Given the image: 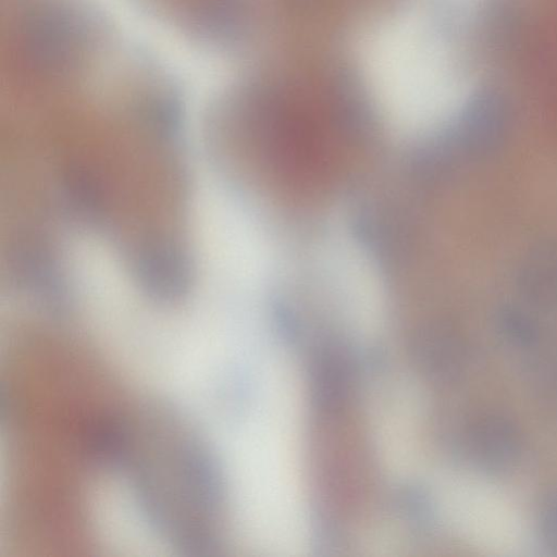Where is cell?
Segmentation results:
<instances>
[{"label": "cell", "instance_id": "4", "mask_svg": "<svg viewBox=\"0 0 557 557\" xmlns=\"http://www.w3.org/2000/svg\"><path fill=\"white\" fill-rule=\"evenodd\" d=\"M61 187L64 206L74 219L88 226L101 223V188L86 168L79 164L69 165L63 173Z\"/></svg>", "mask_w": 557, "mask_h": 557}, {"label": "cell", "instance_id": "3", "mask_svg": "<svg viewBox=\"0 0 557 557\" xmlns=\"http://www.w3.org/2000/svg\"><path fill=\"white\" fill-rule=\"evenodd\" d=\"M10 263L12 275L25 290L55 309L64 306L65 287L58 267L47 251L26 245L16 249Z\"/></svg>", "mask_w": 557, "mask_h": 557}, {"label": "cell", "instance_id": "5", "mask_svg": "<svg viewBox=\"0 0 557 557\" xmlns=\"http://www.w3.org/2000/svg\"><path fill=\"white\" fill-rule=\"evenodd\" d=\"M548 535L557 544V505L552 509L547 516Z\"/></svg>", "mask_w": 557, "mask_h": 557}, {"label": "cell", "instance_id": "2", "mask_svg": "<svg viewBox=\"0 0 557 557\" xmlns=\"http://www.w3.org/2000/svg\"><path fill=\"white\" fill-rule=\"evenodd\" d=\"M131 267L139 288L156 301L175 302L189 292L191 263L177 242L156 237L141 243L132 257Z\"/></svg>", "mask_w": 557, "mask_h": 557}, {"label": "cell", "instance_id": "1", "mask_svg": "<svg viewBox=\"0 0 557 557\" xmlns=\"http://www.w3.org/2000/svg\"><path fill=\"white\" fill-rule=\"evenodd\" d=\"M146 434L148 441L139 436L146 442L140 444L134 425V444L124 470L133 479L143 515L181 555H213L220 547L214 522L224 499L215 457L186 430L175 428L174 434L164 437L157 425V433Z\"/></svg>", "mask_w": 557, "mask_h": 557}]
</instances>
